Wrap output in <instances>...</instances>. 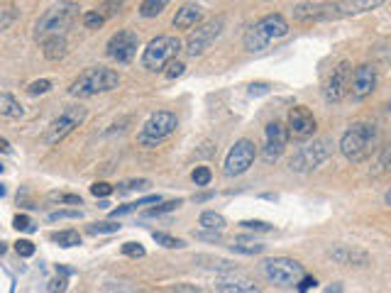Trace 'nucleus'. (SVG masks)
I'll return each instance as SVG.
<instances>
[{
    "label": "nucleus",
    "mask_w": 391,
    "mask_h": 293,
    "mask_svg": "<svg viewBox=\"0 0 391 293\" xmlns=\"http://www.w3.org/2000/svg\"><path fill=\"white\" fill-rule=\"evenodd\" d=\"M79 17V6L74 0H61L54 8H49L34 25V39H44L49 34H64Z\"/></svg>",
    "instance_id": "obj_4"
},
{
    "label": "nucleus",
    "mask_w": 391,
    "mask_h": 293,
    "mask_svg": "<svg viewBox=\"0 0 391 293\" xmlns=\"http://www.w3.org/2000/svg\"><path fill=\"white\" fill-rule=\"evenodd\" d=\"M183 69H186V66H183L179 59H172V61L164 66V76H166V79H177V76L183 74Z\"/></svg>",
    "instance_id": "obj_39"
},
{
    "label": "nucleus",
    "mask_w": 391,
    "mask_h": 293,
    "mask_svg": "<svg viewBox=\"0 0 391 293\" xmlns=\"http://www.w3.org/2000/svg\"><path fill=\"white\" fill-rule=\"evenodd\" d=\"M215 288L225 293H257L259 286L252 281V279L242 276V274H228V276L215 279Z\"/></svg>",
    "instance_id": "obj_18"
},
{
    "label": "nucleus",
    "mask_w": 391,
    "mask_h": 293,
    "mask_svg": "<svg viewBox=\"0 0 391 293\" xmlns=\"http://www.w3.org/2000/svg\"><path fill=\"white\" fill-rule=\"evenodd\" d=\"M384 0H335V8H338L340 17L350 15H362V12H372L381 6Z\"/></svg>",
    "instance_id": "obj_20"
},
{
    "label": "nucleus",
    "mask_w": 391,
    "mask_h": 293,
    "mask_svg": "<svg viewBox=\"0 0 391 293\" xmlns=\"http://www.w3.org/2000/svg\"><path fill=\"white\" fill-rule=\"evenodd\" d=\"M120 225L118 223H93L88 225V232L91 234H106V232H118Z\"/></svg>",
    "instance_id": "obj_37"
},
{
    "label": "nucleus",
    "mask_w": 391,
    "mask_h": 293,
    "mask_svg": "<svg viewBox=\"0 0 391 293\" xmlns=\"http://www.w3.org/2000/svg\"><path fill=\"white\" fill-rule=\"evenodd\" d=\"M6 193H8V191H6V186H3V183H0V198L6 196Z\"/></svg>",
    "instance_id": "obj_51"
},
{
    "label": "nucleus",
    "mask_w": 391,
    "mask_h": 293,
    "mask_svg": "<svg viewBox=\"0 0 391 293\" xmlns=\"http://www.w3.org/2000/svg\"><path fill=\"white\" fill-rule=\"evenodd\" d=\"M86 120V108L81 105H69L59 117H54L49 123L47 132H44V142L47 144H59L64 137H69L76 128H81Z\"/></svg>",
    "instance_id": "obj_8"
},
{
    "label": "nucleus",
    "mask_w": 391,
    "mask_h": 293,
    "mask_svg": "<svg viewBox=\"0 0 391 293\" xmlns=\"http://www.w3.org/2000/svg\"><path fill=\"white\" fill-rule=\"evenodd\" d=\"M181 198H177V201H166V203H161V205H157L154 203V208H150L147 210V215H150V218H154V215H161V213H169V210H177L179 205H181Z\"/></svg>",
    "instance_id": "obj_32"
},
{
    "label": "nucleus",
    "mask_w": 391,
    "mask_h": 293,
    "mask_svg": "<svg viewBox=\"0 0 391 293\" xmlns=\"http://www.w3.org/2000/svg\"><path fill=\"white\" fill-rule=\"evenodd\" d=\"M152 237H154V242H159L161 247H166V250H181L183 247V240L172 237V234H166V232H152Z\"/></svg>",
    "instance_id": "obj_27"
},
{
    "label": "nucleus",
    "mask_w": 391,
    "mask_h": 293,
    "mask_svg": "<svg viewBox=\"0 0 391 293\" xmlns=\"http://www.w3.org/2000/svg\"><path fill=\"white\" fill-rule=\"evenodd\" d=\"M264 134H267V144H264L262 156L267 164H274L279 156L284 154L286 142H289V130H286L281 123H269L267 130H264Z\"/></svg>",
    "instance_id": "obj_14"
},
{
    "label": "nucleus",
    "mask_w": 391,
    "mask_h": 293,
    "mask_svg": "<svg viewBox=\"0 0 391 293\" xmlns=\"http://www.w3.org/2000/svg\"><path fill=\"white\" fill-rule=\"evenodd\" d=\"M52 240L57 242L59 247H79L81 245V234L76 232V230H61V232H54L52 234Z\"/></svg>",
    "instance_id": "obj_25"
},
{
    "label": "nucleus",
    "mask_w": 391,
    "mask_h": 293,
    "mask_svg": "<svg viewBox=\"0 0 391 293\" xmlns=\"http://www.w3.org/2000/svg\"><path fill=\"white\" fill-rule=\"evenodd\" d=\"M240 228H245V230H254V232H272V225L264 223V220H242Z\"/></svg>",
    "instance_id": "obj_38"
},
{
    "label": "nucleus",
    "mask_w": 391,
    "mask_h": 293,
    "mask_svg": "<svg viewBox=\"0 0 391 293\" xmlns=\"http://www.w3.org/2000/svg\"><path fill=\"white\" fill-rule=\"evenodd\" d=\"M166 3H169V0H142V6H139V15L142 17H157L166 8Z\"/></svg>",
    "instance_id": "obj_26"
},
{
    "label": "nucleus",
    "mask_w": 391,
    "mask_h": 293,
    "mask_svg": "<svg viewBox=\"0 0 391 293\" xmlns=\"http://www.w3.org/2000/svg\"><path fill=\"white\" fill-rule=\"evenodd\" d=\"M0 115H6V117H12V120H17V117L25 115V110H22V105L15 101V98L10 96V93H0Z\"/></svg>",
    "instance_id": "obj_23"
},
{
    "label": "nucleus",
    "mask_w": 391,
    "mask_h": 293,
    "mask_svg": "<svg viewBox=\"0 0 391 293\" xmlns=\"http://www.w3.org/2000/svg\"><path fill=\"white\" fill-rule=\"evenodd\" d=\"M294 17L299 22H318V20H335L338 8L335 3H303L294 10Z\"/></svg>",
    "instance_id": "obj_17"
},
{
    "label": "nucleus",
    "mask_w": 391,
    "mask_h": 293,
    "mask_svg": "<svg viewBox=\"0 0 391 293\" xmlns=\"http://www.w3.org/2000/svg\"><path fill=\"white\" fill-rule=\"evenodd\" d=\"M264 274L269 281L279 283V286H296L299 279L303 276V267L289 256H274V259L264 261Z\"/></svg>",
    "instance_id": "obj_10"
},
{
    "label": "nucleus",
    "mask_w": 391,
    "mask_h": 293,
    "mask_svg": "<svg viewBox=\"0 0 391 293\" xmlns=\"http://www.w3.org/2000/svg\"><path fill=\"white\" fill-rule=\"evenodd\" d=\"M177 128H179L177 115L169 110H159L147 117V123L142 125V130H139L137 134V142L142 144V147H157V144H161L166 137H172V134L177 132Z\"/></svg>",
    "instance_id": "obj_6"
},
{
    "label": "nucleus",
    "mask_w": 391,
    "mask_h": 293,
    "mask_svg": "<svg viewBox=\"0 0 391 293\" xmlns=\"http://www.w3.org/2000/svg\"><path fill=\"white\" fill-rule=\"evenodd\" d=\"M81 210L76 208V210H57V213H49V223H57V220H79L81 218Z\"/></svg>",
    "instance_id": "obj_36"
},
{
    "label": "nucleus",
    "mask_w": 391,
    "mask_h": 293,
    "mask_svg": "<svg viewBox=\"0 0 391 293\" xmlns=\"http://www.w3.org/2000/svg\"><path fill=\"white\" fill-rule=\"evenodd\" d=\"M332 139L328 137H321V139H313L311 144H305L291 156L289 161V169L291 171H299V174H308V171L318 169L323 161H328L332 156Z\"/></svg>",
    "instance_id": "obj_7"
},
{
    "label": "nucleus",
    "mask_w": 391,
    "mask_h": 293,
    "mask_svg": "<svg viewBox=\"0 0 391 293\" xmlns=\"http://www.w3.org/2000/svg\"><path fill=\"white\" fill-rule=\"evenodd\" d=\"M232 252H240V254H259V252H264V245H259V242H235L232 245Z\"/></svg>",
    "instance_id": "obj_29"
},
{
    "label": "nucleus",
    "mask_w": 391,
    "mask_h": 293,
    "mask_svg": "<svg viewBox=\"0 0 391 293\" xmlns=\"http://www.w3.org/2000/svg\"><path fill=\"white\" fill-rule=\"evenodd\" d=\"M210 179H213V174H210L208 166H196L191 174V181L196 183V186H208Z\"/></svg>",
    "instance_id": "obj_30"
},
{
    "label": "nucleus",
    "mask_w": 391,
    "mask_h": 293,
    "mask_svg": "<svg viewBox=\"0 0 391 293\" xmlns=\"http://www.w3.org/2000/svg\"><path fill=\"white\" fill-rule=\"evenodd\" d=\"M83 25H86L88 30H98V27L106 25V17H103L98 10H88L86 15H83Z\"/></svg>",
    "instance_id": "obj_33"
},
{
    "label": "nucleus",
    "mask_w": 391,
    "mask_h": 293,
    "mask_svg": "<svg viewBox=\"0 0 391 293\" xmlns=\"http://www.w3.org/2000/svg\"><path fill=\"white\" fill-rule=\"evenodd\" d=\"M137 47H139L137 32H132V30H120V32H115L113 37L108 39L106 54L110 59H115L118 64H130L134 59V54H137Z\"/></svg>",
    "instance_id": "obj_12"
},
{
    "label": "nucleus",
    "mask_w": 391,
    "mask_h": 293,
    "mask_svg": "<svg viewBox=\"0 0 391 293\" xmlns=\"http://www.w3.org/2000/svg\"><path fill=\"white\" fill-rule=\"evenodd\" d=\"M289 34V22L281 15H264L254 22L245 32V49L247 52H262L274 39H281Z\"/></svg>",
    "instance_id": "obj_3"
},
{
    "label": "nucleus",
    "mask_w": 391,
    "mask_h": 293,
    "mask_svg": "<svg viewBox=\"0 0 391 293\" xmlns=\"http://www.w3.org/2000/svg\"><path fill=\"white\" fill-rule=\"evenodd\" d=\"M96 10L108 20V17L118 15V12L123 10V0H106V3H101V6L96 8Z\"/></svg>",
    "instance_id": "obj_28"
},
{
    "label": "nucleus",
    "mask_w": 391,
    "mask_h": 293,
    "mask_svg": "<svg viewBox=\"0 0 391 293\" xmlns=\"http://www.w3.org/2000/svg\"><path fill=\"white\" fill-rule=\"evenodd\" d=\"M120 85V76L118 71L106 69V66H91L83 74H79V79L69 85V96L74 98H91L98 93H108L115 91Z\"/></svg>",
    "instance_id": "obj_1"
},
{
    "label": "nucleus",
    "mask_w": 391,
    "mask_h": 293,
    "mask_svg": "<svg viewBox=\"0 0 391 293\" xmlns=\"http://www.w3.org/2000/svg\"><path fill=\"white\" fill-rule=\"evenodd\" d=\"M377 139H379V134H377L374 125L354 123V125H350L348 132L340 137V152H343V156L348 161L357 164V161H365L367 156L372 154Z\"/></svg>",
    "instance_id": "obj_2"
},
{
    "label": "nucleus",
    "mask_w": 391,
    "mask_h": 293,
    "mask_svg": "<svg viewBox=\"0 0 391 293\" xmlns=\"http://www.w3.org/2000/svg\"><path fill=\"white\" fill-rule=\"evenodd\" d=\"M267 91H269L267 83H252L250 85V93H252V96H262V93H267Z\"/></svg>",
    "instance_id": "obj_47"
},
{
    "label": "nucleus",
    "mask_w": 391,
    "mask_h": 293,
    "mask_svg": "<svg viewBox=\"0 0 391 293\" xmlns=\"http://www.w3.org/2000/svg\"><path fill=\"white\" fill-rule=\"evenodd\" d=\"M6 250H8L6 242H0V254H6Z\"/></svg>",
    "instance_id": "obj_50"
},
{
    "label": "nucleus",
    "mask_w": 391,
    "mask_h": 293,
    "mask_svg": "<svg viewBox=\"0 0 391 293\" xmlns=\"http://www.w3.org/2000/svg\"><path fill=\"white\" fill-rule=\"evenodd\" d=\"M286 130H289V134L296 139L311 137V134L316 132V117H313V112L308 110V108L296 105L289 110V125H286Z\"/></svg>",
    "instance_id": "obj_15"
},
{
    "label": "nucleus",
    "mask_w": 391,
    "mask_h": 293,
    "mask_svg": "<svg viewBox=\"0 0 391 293\" xmlns=\"http://www.w3.org/2000/svg\"><path fill=\"white\" fill-rule=\"evenodd\" d=\"M384 201H386V203H389V205H391V191H389V193H386V196H384Z\"/></svg>",
    "instance_id": "obj_52"
},
{
    "label": "nucleus",
    "mask_w": 391,
    "mask_h": 293,
    "mask_svg": "<svg viewBox=\"0 0 391 293\" xmlns=\"http://www.w3.org/2000/svg\"><path fill=\"white\" fill-rule=\"evenodd\" d=\"M223 27H225V20H223V17H215V20H208V22H203V25L196 27V30H191L186 37L188 57H201V54L208 52L210 44L220 37Z\"/></svg>",
    "instance_id": "obj_9"
},
{
    "label": "nucleus",
    "mask_w": 391,
    "mask_h": 293,
    "mask_svg": "<svg viewBox=\"0 0 391 293\" xmlns=\"http://www.w3.org/2000/svg\"><path fill=\"white\" fill-rule=\"evenodd\" d=\"M15 252L27 259V256H32V254H34V245H32L30 240H17V242H15Z\"/></svg>",
    "instance_id": "obj_43"
},
{
    "label": "nucleus",
    "mask_w": 391,
    "mask_h": 293,
    "mask_svg": "<svg viewBox=\"0 0 391 293\" xmlns=\"http://www.w3.org/2000/svg\"><path fill=\"white\" fill-rule=\"evenodd\" d=\"M113 191H115V188L110 186V183H106V181H96V183L91 186V193H93L96 198H108Z\"/></svg>",
    "instance_id": "obj_42"
},
{
    "label": "nucleus",
    "mask_w": 391,
    "mask_h": 293,
    "mask_svg": "<svg viewBox=\"0 0 391 293\" xmlns=\"http://www.w3.org/2000/svg\"><path fill=\"white\" fill-rule=\"evenodd\" d=\"M316 279H313V276H305V274H303V276H301L299 279V283H296V286H299V291H311V288H316Z\"/></svg>",
    "instance_id": "obj_45"
},
{
    "label": "nucleus",
    "mask_w": 391,
    "mask_h": 293,
    "mask_svg": "<svg viewBox=\"0 0 391 293\" xmlns=\"http://www.w3.org/2000/svg\"><path fill=\"white\" fill-rule=\"evenodd\" d=\"M64 288H66L64 279H54V281L49 283V291H64Z\"/></svg>",
    "instance_id": "obj_48"
},
{
    "label": "nucleus",
    "mask_w": 391,
    "mask_h": 293,
    "mask_svg": "<svg viewBox=\"0 0 391 293\" xmlns=\"http://www.w3.org/2000/svg\"><path fill=\"white\" fill-rule=\"evenodd\" d=\"M330 256L343 267H365L370 261V254L365 250H357V247L350 245H338L335 250H330Z\"/></svg>",
    "instance_id": "obj_19"
},
{
    "label": "nucleus",
    "mask_w": 391,
    "mask_h": 293,
    "mask_svg": "<svg viewBox=\"0 0 391 293\" xmlns=\"http://www.w3.org/2000/svg\"><path fill=\"white\" fill-rule=\"evenodd\" d=\"M49 201L54 203H66V205H81V196H76V193H52L49 196Z\"/></svg>",
    "instance_id": "obj_35"
},
{
    "label": "nucleus",
    "mask_w": 391,
    "mask_h": 293,
    "mask_svg": "<svg viewBox=\"0 0 391 293\" xmlns=\"http://www.w3.org/2000/svg\"><path fill=\"white\" fill-rule=\"evenodd\" d=\"M254 159H257V147H254V142H250V139H237L235 147H232L225 156V169H223V174H225L228 179L242 176L254 164Z\"/></svg>",
    "instance_id": "obj_11"
},
{
    "label": "nucleus",
    "mask_w": 391,
    "mask_h": 293,
    "mask_svg": "<svg viewBox=\"0 0 391 293\" xmlns=\"http://www.w3.org/2000/svg\"><path fill=\"white\" fill-rule=\"evenodd\" d=\"M123 254L125 256H134V259H137V256H145L147 252H145V247L139 245V242H125V245H123Z\"/></svg>",
    "instance_id": "obj_40"
},
{
    "label": "nucleus",
    "mask_w": 391,
    "mask_h": 293,
    "mask_svg": "<svg viewBox=\"0 0 391 293\" xmlns=\"http://www.w3.org/2000/svg\"><path fill=\"white\" fill-rule=\"evenodd\" d=\"M350 74H352V69H350L348 61H340L335 69H332L330 79H328V85H325V101L328 103H340L345 98V93H348V85H350Z\"/></svg>",
    "instance_id": "obj_16"
},
{
    "label": "nucleus",
    "mask_w": 391,
    "mask_h": 293,
    "mask_svg": "<svg viewBox=\"0 0 391 293\" xmlns=\"http://www.w3.org/2000/svg\"><path fill=\"white\" fill-rule=\"evenodd\" d=\"M42 52H44V59H49V61H59V59H64L66 57V37L64 34H49V37H44Z\"/></svg>",
    "instance_id": "obj_22"
},
{
    "label": "nucleus",
    "mask_w": 391,
    "mask_h": 293,
    "mask_svg": "<svg viewBox=\"0 0 391 293\" xmlns=\"http://www.w3.org/2000/svg\"><path fill=\"white\" fill-rule=\"evenodd\" d=\"M12 228L20 230V232H34L32 220L27 218V215H15V220H12Z\"/></svg>",
    "instance_id": "obj_41"
},
{
    "label": "nucleus",
    "mask_w": 391,
    "mask_h": 293,
    "mask_svg": "<svg viewBox=\"0 0 391 293\" xmlns=\"http://www.w3.org/2000/svg\"><path fill=\"white\" fill-rule=\"evenodd\" d=\"M381 166H384L386 171H391V144L381 152Z\"/></svg>",
    "instance_id": "obj_46"
},
{
    "label": "nucleus",
    "mask_w": 391,
    "mask_h": 293,
    "mask_svg": "<svg viewBox=\"0 0 391 293\" xmlns=\"http://www.w3.org/2000/svg\"><path fill=\"white\" fill-rule=\"evenodd\" d=\"M377 88V69L370 64H362L357 66V69L350 74V85L348 91L352 93V98H357V101H362V98L372 96Z\"/></svg>",
    "instance_id": "obj_13"
},
{
    "label": "nucleus",
    "mask_w": 391,
    "mask_h": 293,
    "mask_svg": "<svg viewBox=\"0 0 391 293\" xmlns=\"http://www.w3.org/2000/svg\"><path fill=\"white\" fill-rule=\"evenodd\" d=\"M181 52V39L174 34H159L147 44L145 54H142V66L147 71H164V66L179 57Z\"/></svg>",
    "instance_id": "obj_5"
},
{
    "label": "nucleus",
    "mask_w": 391,
    "mask_h": 293,
    "mask_svg": "<svg viewBox=\"0 0 391 293\" xmlns=\"http://www.w3.org/2000/svg\"><path fill=\"white\" fill-rule=\"evenodd\" d=\"M201 20H203L201 6L186 3V6H183L181 10H177V15H174V27H179V30H191V27H196Z\"/></svg>",
    "instance_id": "obj_21"
},
{
    "label": "nucleus",
    "mask_w": 391,
    "mask_h": 293,
    "mask_svg": "<svg viewBox=\"0 0 391 293\" xmlns=\"http://www.w3.org/2000/svg\"><path fill=\"white\" fill-rule=\"evenodd\" d=\"M15 17H17L15 8H8V10H3V15H0V30H8V25H10Z\"/></svg>",
    "instance_id": "obj_44"
},
{
    "label": "nucleus",
    "mask_w": 391,
    "mask_h": 293,
    "mask_svg": "<svg viewBox=\"0 0 391 293\" xmlns=\"http://www.w3.org/2000/svg\"><path fill=\"white\" fill-rule=\"evenodd\" d=\"M49 91H52V81H47V79L34 81V83L27 85V93H30V96H44V93H49Z\"/></svg>",
    "instance_id": "obj_34"
},
{
    "label": "nucleus",
    "mask_w": 391,
    "mask_h": 293,
    "mask_svg": "<svg viewBox=\"0 0 391 293\" xmlns=\"http://www.w3.org/2000/svg\"><path fill=\"white\" fill-rule=\"evenodd\" d=\"M145 188H150V181H147V179H132V181H123V183H118V193L145 191Z\"/></svg>",
    "instance_id": "obj_31"
},
{
    "label": "nucleus",
    "mask_w": 391,
    "mask_h": 293,
    "mask_svg": "<svg viewBox=\"0 0 391 293\" xmlns=\"http://www.w3.org/2000/svg\"><path fill=\"white\" fill-rule=\"evenodd\" d=\"M0 152H6V154H10V144H8L6 139H0Z\"/></svg>",
    "instance_id": "obj_49"
},
{
    "label": "nucleus",
    "mask_w": 391,
    "mask_h": 293,
    "mask_svg": "<svg viewBox=\"0 0 391 293\" xmlns=\"http://www.w3.org/2000/svg\"><path fill=\"white\" fill-rule=\"evenodd\" d=\"M199 223H201V228H205V230H210V232H223L225 230V218L220 213H213V210H205V213H201V218H199Z\"/></svg>",
    "instance_id": "obj_24"
},
{
    "label": "nucleus",
    "mask_w": 391,
    "mask_h": 293,
    "mask_svg": "<svg viewBox=\"0 0 391 293\" xmlns=\"http://www.w3.org/2000/svg\"><path fill=\"white\" fill-rule=\"evenodd\" d=\"M3 171H6V166H3V164H0V174H3Z\"/></svg>",
    "instance_id": "obj_53"
}]
</instances>
